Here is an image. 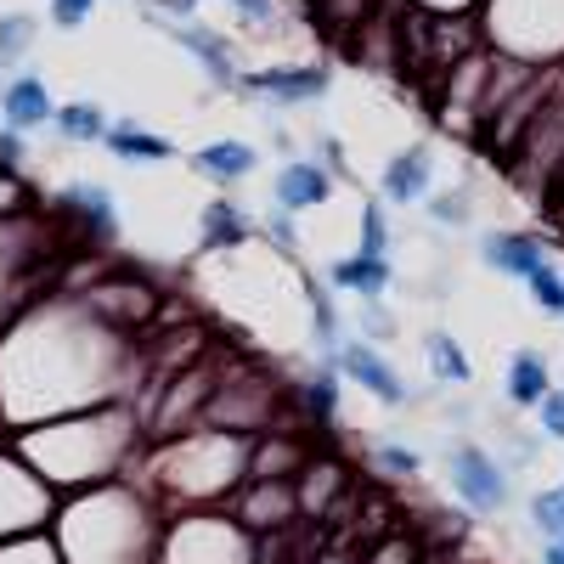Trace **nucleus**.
I'll list each match as a JSON object with an SVG mask.
<instances>
[{"instance_id":"1","label":"nucleus","mask_w":564,"mask_h":564,"mask_svg":"<svg viewBox=\"0 0 564 564\" xmlns=\"http://www.w3.org/2000/svg\"><path fill=\"white\" fill-rule=\"evenodd\" d=\"M141 417L113 401V406H90V412H68L52 423H34L18 441V457L52 491H90L119 480V468L141 452Z\"/></svg>"},{"instance_id":"2","label":"nucleus","mask_w":564,"mask_h":564,"mask_svg":"<svg viewBox=\"0 0 564 564\" xmlns=\"http://www.w3.org/2000/svg\"><path fill=\"white\" fill-rule=\"evenodd\" d=\"M164 502L148 486H90L57 502V553L63 564H159Z\"/></svg>"},{"instance_id":"3","label":"nucleus","mask_w":564,"mask_h":564,"mask_svg":"<svg viewBox=\"0 0 564 564\" xmlns=\"http://www.w3.org/2000/svg\"><path fill=\"white\" fill-rule=\"evenodd\" d=\"M249 435H226L209 423L170 435L148 452V491L170 508H220L249 480Z\"/></svg>"},{"instance_id":"4","label":"nucleus","mask_w":564,"mask_h":564,"mask_svg":"<svg viewBox=\"0 0 564 564\" xmlns=\"http://www.w3.org/2000/svg\"><path fill=\"white\" fill-rule=\"evenodd\" d=\"M480 45L520 68H564V0H480Z\"/></svg>"},{"instance_id":"5","label":"nucleus","mask_w":564,"mask_h":564,"mask_svg":"<svg viewBox=\"0 0 564 564\" xmlns=\"http://www.w3.org/2000/svg\"><path fill=\"white\" fill-rule=\"evenodd\" d=\"M159 564H260V536L231 508H181L159 536Z\"/></svg>"},{"instance_id":"6","label":"nucleus","mask_w":564,"mask_h":564,"mask_svg":"<svg viewBox=\"0 0 564 564\" xmlns=\"http://www.w3.org/2000/svg\"><path fill=\"white\" fill-rule=\"evenodd\" d=\"M52 520H57V491L18 452H0V542L40 536Z\"/></svg>"},{"instance_id":"7","label":"nucleus","mask_w":564,"mask_h":564,"mask_svg":"<svg viewBox=\"0 0 564 564\" xmlns=\"http://www.w3.org/2000/svg\"><path fill=\"white\" fill-rule=\"evenodd\" d=\"M79 305L90 311V316H102L108 327H119V334H135V327H148V322H159V289L141 271H108L97 289H85L79 294Z\"/></svg>"},{"instance_id":"8","label":"nucleus","mask_w":564,"mask_h":564,"mask_svg":"<svg viewBox=\"0 0 564 564\" xmlns=\"http://www.w3.org/2000/svg\"><path fill=\"white\" fill-rule=\"evenodd\" d=\"M446 475H452V491L468 513H502L508 508V468L480 441H457L446 457Z\"/></svg>"},{"instance_id":"9","label":"nucleus","mask_w":564,"mask_h":564,"mask_svg":"<svg viewBox=\"0 0 564 564\" xmlns=\"http://www.w3.org/2000/svg\"><path fill=\"white\" fill-rule=\"evenodd\" d=\"M238 90L271 102V108H311L334 90V68L327 63H271V68H249L238 79Z\"/></svg>"},{"instance_id":"10","label":"nucleus","mask_w":564,"mask_h":564,"mask_svg":"<svg viewBox=\"0 0 564 564\" xmlns=\"http://www.w3.org/2000/svg\"><path fill=\"white\" fill-rule=\"evenodd\" d=\"M327 367L339 372V379H350V384H361L379 406H406L412 401V390H406V379L390 367V356L379 350V345H367V339H345L339 350H327L322 356Z\"/></svg>"},{"instance_id":"11","label":"nucleus","mask_w":564,"mask_h":564,"mask_svg":"<svg viewBox=\"0 0 564 564\" xmlns=\"http://www.w3.org/2000/svg\"><path fill=\"white\" fill-rule=\"evenodd\" d=\"M57 220L85 243H113L119 238V204L102 181H68L57 193Z\"/></svg>"},{"instance_id":"12","label":"nucleus","mask_w":564,"mask_h":564,"mask_svg":"<svg viewBox=\"0 0 564 564\" xmlns=\"http://www.w3.org/2000/svg\"><path fill=\"white\" fill-rule=\"evenodd\" d=\"M231 513L243 520V531L254 536H276L300 520V497L294 480H243L238 497H231Z\"/></svg>"},{"instance_id":"13","label":"nucleus","mask_w":564,"mask_h":564,"mask_svg":"<svg viewBox=\"0 0 564 564\" xmlns=\"http://www.w3.org/2000/svg\"><path fill=\"white\" fill-rule=\"evenodd\" d=\"M170 40L198 63V74H204L215 90H238L243 68H238V45H231V34H220V29H209V23L193 18V23H170Z\"/></svg>"},{"instance_id":"14","label":"nucleus","mask_w":564,"mask_h":564,"mask_svg":"<svg viewBox=\"0 0 564 564\" xmlns=\"http://www.w3.org/2000/svg\"><path fill=\"white\" fill-rule=\"evenodd\" d=\"M480 260L497 271V276H513V282H531L536 271H547V243L525 226H491L480 231Z\"/></svg>"},{"instance_id":"15","label":"nucleus","mask_w":564,"mask_h":564,"mask_svg":"<svg viewBox=\"0 0 564 564\" xmlns=\"http://www.w3.org/2000/svg\"><path fill=\"white\" fill-rule=\"evenodd\" d=\"M430 193H435V153L423 148V141L390 153V164L379 170V204L406 209V204H423Z\"/></svg>"},{"instance_id":"16","label":"nucleus","mask_w":564,"mask_h":564,"mask_svg":"<svg viewBox=\"0 0 564 564\" xmlns=\"http://www.w3.org/2000/svg\"><path fill=\"white\" fill-rule=\"evenodd\" d=\"M334 198V175H327L316 159H282V170L271 175V204L289 209V215H305V209H322Z\"/></svg>"},{"instance_id":"17","label":"nucleus","mask_w":564,"mask_h":564,"mask_svg":"<svg viewBox=\"0 0 564 564\" xmlns=\"http://www.w3.org/2000/svg\"><path fill=\"white\" fill-rule=\"evenodd\" d=\"M294 497H300L305 520H327V513H339V502H345V463L322 457V452H305L300 475H294Z\"/></svg>"},{"instance_id":"18","label":"nucleus","mask_w":564,"mask_h":564,"mask_svg":"<svg viewBox=\"0 0 564 564\" xmlns=\"http://www.w3.org/2000/svg\"><path fill=\"white\" fill-rule=\"evenodd\" d=\"M57 102H52V90H45L40 74H12L7 85H0V119H7V130H40V124H52Z\"/></svg>"},{"instance_id":"19","label":"nucleus","mask_w":564,"mask_h":564,"mask_svg":"<svg viewBox=\"0 0 564 564\" xmlns=\"http://www.w3.org/2000/svg\"><path fill=\"white\" fill-rule=\"evenodd\" d=\"M186 164H193V175H204L209 186H243L260 170V148H249V141H238V135H220V141H209V148H198Z\"/></svg>"},{"instance_id":"20","label":"nucleus","mask_w":564,"mask_h":564,"mask_svg":"<svg viewBox=\"0 0 564 564\" xmlns=\"http://www.w3.org/2000/svg\"><path fill=\"white\" fill-rule=\"evenodd\" d=\"M327 289L356 294V300H384L395 289V265L390 260H367V254H345V260L327 265Z\"/></svg>"},{"instance_id":"21","label":"nucleus","mask_w":564,"mask_h":564,"mask_svg":"<svg viewBox=\"0 0 564 564\" xmlns=\"http://www.w3.org/2000/svg\"><path fill=\"white\" fill-rule=\"evenodd\" d=\"M339 395H345V390H339V372L322 361V367H305V372H300V384H294L289 406H294V412H300L305 423H316V430H327V423L339 417Z\"/></svg>"},{"instance_id":"22","label":"nucleus","mask_w":564,"mask_h":564,"mask_svg":"<svg viewBox=\"0 0 564 564\" xmlns=\"http://www.w3.org/2000/svg\"><path fill=\"white\" fill-rule=\"evenodd\" d=\"M553 390V372H547V356L542 350H513L508 356V379H502V395L508 406H542V395Z\"/></svg>"},{"instance_id":"23","label":"nucleus","mask_w":564,"mask_h":564,"mask_svg":"<svg viewBox=\"0 0 564 564\" xmlns=\"http://www.w3.org/2000/svg\"><path fill=\"white\" fill-rule=\"evenodd\" d=\"M198 231H204V249L209 254H226V249H243L254 238V220L231 204V198H209L204 215H198Z\"/></svg>"},{"instance_id":"24","label":"nucleus","mask_w":564,"mask_h":564,"mask_svg":"<svg viewBox=\"0 0 564 564\" xmlns=\"http://www.w3.org/2000/svg\"><path fill=\"white\" fill-rule=\"evenodd\" d=\"M102 148H108L113 159H124V164H164V159H175V141H170V135H153V130H141L135 119L108 124Z\"/></svg>"},{"instance_id":"25","label":"nucleus","mask_w":564,"mask_h":564,"mask_svg":"<svg viewBox=\"0 0 564 564\" xmlns=\"http://www.w3.org/2000/svg\"><path fill=\"white\" fill-rule=\"evenodd\" d=\"M300 289H305V305H311V339L327 350H339L345 345V322H339V305H334V289L327 282H316L311 271H300Z\"/></svg>"},{"instance_id":"26","label":"nucleus","mask_w":564,"mask_h":564,"mask_svg":"<svg viewBox=\"0 0 564 564\" xmlns=\"http://www.w3.org/2000/svg\"><path fill=\"white\" fill-rule=\"evenodd\" d=\"M423 361H430V372L441 384H468L475 379V361L463 356V345L446 334V327H430V334H423Z\"/></svg>"},{"instance_id":"27","label":"nucleus","mask_w":564,"mask_h":564,"mask_svg":"<svg viewBox=\"0 0 564 564\" xmlns=\"http://www.w3.org/2000/svg\"><path fill=\"white\" fill-rule=\"evenodd\" d=\"M108 124H113V119H108L97 102H68V108L52 113V130H57L63 141H74V148H102Z\"/></svg>"},{"instance_id":"28","label":"nucleus","mask_w":564,"mask_h":564,"mask_svg":"<svg viewBox=\"0 0 564 564\" xmlns=\"http://www.w3.org/2000/svg\"><path fill=\"white\" fill-rule=\"evenodd\" d=\"M40 40V18L34 12H7L0 18V68H23Z\"/></svg>"},{"instance_id":"29","label":"nucleus","mask_w":564,"mask_h":564,"mask_svg":"<svg viewBox=\"0 0 564 564\" xmlns=\"http://www.w3.org/2000/svg\"><path fill=\"white\" fill-rule=\"evenodd\" d=\"M423 209H430L435 226L463 231L468 220H475V193H468V186H452V193H430V198H423Z\"/></svg>"},{"instance_id":"30","label":"nucleus","mask_w":564,"mask_h":564,"mask_svg":"<svg viewBox=\"0 0 564 564\" xmlns=\"http://www.w3.org/2000/svg\"><path fill=\"white\" fill-rule=\"evenodd\" d=\"M356 254H367V260H390V215H384L379 198H367V204H361V249H356Z\"/></svg>"},{"instance_id":"31","label":"nucleus","mask_w":564,"mask_h":564,"mask_svg":"<svg viewBox=\"0 0 564 564\" xmlns=\"http://www.w3.org/2000/svg\"><path fill=\"white\" fill-rule=\"evenodd\" d=\"M372 468L390 475V480H417L423 475V457L412 446H401V441H379V446H372Z\"/></svg>"},{"instance_id":"32","label":"nucleus","mask_w":564,"mask_h":564,"mask_svg":"<svg viewBox=\"0 0 564 564\" xmlns=\"http://www.w3.org/2000/svg\"><path fill=\"white\" fill-rule=\"evenodd\" d=\"M531 520H536V531H542L547 542H564V486L531 497Z\"/></svg>"},{"instance_id":"33","label":"nucleus","mask_w":564,"mask_h":564,"mask_svg":"<svg viewBox=\"0 0 564 564\" xmlns=\"http://www.w3.org/2000/svg\"><path fill=\"white\" fill-rule=\"evenodd\" d=\"M0 564H63V553L45 536H18V542H0Z\"/></svg>"},{"instance_id":"34","label":"nucleus","mask_w":564,"mask_h":564,"mask_svg":"<svg viewBox=\"0 0 564 564\" xmlns=\"http://www.w3.org/2000/svg\"><path fill=\"white\" fill-rule=\"evenodd\" d=\"M525 289H531V300L542 305V316H564V276H558V265H547V271H536L531 282H525Z\"/></svg>"},{"instance_id":"35","label":"nucleus","mask_w":564,"mask_h":564,"mask_svg":"<svg viewBox=\"0 0 564 564\" xmlns=\"http://www.w3.org/2000/svg\"><path fill=\"white\" fill-rule=\"evenodd\" d=\"M34 209V193H29V181L18 170H0V220H18Z\"/></svg>"},{"instance_id":"36","label":"nucleus","mask_w":564,"mask_h":564,"mask_svg":"<svg viewBox=\"0 0 564 564\" xmlns=\"http://www.w3.org/2000/svg\"><path fill=\"white\" fill-rule=\"evenodd\" d=\"M356 322H361V339H367V345L395 339V316H390L379 300H361V305H356Z\"/></svg>"},{"instance_id":"37","label":"nucleus","mask_w":564,"mask_h":564,"mask_svg":"<svg viewBox=\"0 0 564 564\" xmlns=\"http://www.w3.org/2000/svg\"><path fill=\"white\" fill-rule=\"evenodd\" d=\"M226 7L238 12L243 29H276V18H282V0H226Z\"/></svg>"},{"instance_id":"38","label":"nucleus","mask_w":564,"mask_h":564,"mask_svg":"<svg viewBox=\"0 0 564 564\" xmlns=\"http://www.w3.org/2000/svg\"><path fill=\"white\" fill-rule=\"evenodd\" d=\"M260 231H265V238H271V243H276L282 254H294V249H300V231H294V215H289V209H276V204L265 209Z\"/></svg>"},{"instance_id":"39","label":"nucleus","mask_w":564,"mask_h":564,"mask_svg":"<svg viewBox=\"0 0 564 564\" xmlns=\"http://www.w3.org/2000/svg\"><path fill=\"white\" fill-rule=\"evenodd\" d=\"M90 12H97V0H52V23H57V29H68V34H74V29H85V23H90Z\"/></svg>"},{"instance_id":"40","label":"nucleus","mask_w":564,"mask_h":564,"mask_svg":"<svg viewBox=\"0 0 564 564\" xmlns=\"http://www.w3.org/2000/svg\"><path fill=\"white\" fill-rule=\"evenodd\" d=\"M536 417H542V435L547 441H564V390H547L542 406H536Z\"/></svg>"},{"instance_id":"41","label":"nucleus","mask_w":564,"mask_h":564,"mask_svg":"<svg viewBox=\"0 0 564 564\" xmlns=\"http://www.w3.org/2000/svg\"><path fill=\"white\" fill-rule=\"evenodd\" d=\"M412 12H430V18H475L480 0H406Z\"/></svg>"},{"instance_id":"42","label":"nucleus","mask_w":564,"mask_h":564,"mask_svg":"<svg viewBox=\"0 0 564 564\" xmlns=\"http://www.w3.org/2000/svg\"><path fill=\"white\" fill-rule=\"evenodd\" d=\"M18 164H29V135L0 124V170H18Z\"/></svg>"},{"instance_id":"43","label":"nucleus","mask_w":564,"mask_h":564,"mask_svg":"<svg viewBox=\"0 0 564 564\" xmlns=\"http://www.w3.org/2000/svg\"><path fill=\"white\" fill-rule=\"evenodd\" d=\"M198 7H204V0H153V23H193L198 18Z\"/></svg>"},{"instance_id":"44","label":"nucleus","mask_w":564,"mask_h":564,"mask_svg":"<svg viewBox=\"0 0 564 564\" xmlns=\"http://www.w3.org/2000/svg\"><path fill=\"white\" fill-rule=\"evenodd\" d=\"M542 564H564V542H547L542 547Z\"/></svg>"},{"instance_id":"45","label":"nucleus","mask_w":564,"mask_h":564,"mask_svg":"<svg viewBox=\"0 0 564 564\" xmlns=\"http://www.w3.org/2000/svg\"><path fill=\"white\" fill-rule=\"evenodd\" d=\"M558 322H564V316H558Z\"/></svg>"}]
</instances>
